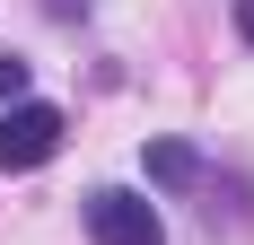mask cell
<instances>
[{
    "instance_id": "obj_6",
    "label": "cell",
    "mask_w": 254,
    "mask_h": 245,
    "mask_svg": "<svg viewBox=\"0 0 254 245\" xmlns=\"http://www.w3.org/2000/svg\"><path fill=\"white\" fill-rule=\"evenodd\" d=\"M70 9H88V0H53V18H70Z\"/></svg>"
},
{
    "instance_id": "obj_2",
    "label": "cell",
    "mask_w": 254,
    "mask_h": 245,
    "mask_svg": "<svg viewBox=\"0 0 254 245\" xmlns=\"http://www.w3.org/2000/svg\"><path fill=\"white\" fill-rule=\"evenodd\" d=\"M53 149H62V105L18 97L9 114H0V167H9V175H18V167H44Z\"/></svg>"
},
{
    "instance_id": "obj_1",
    "label": "cell",
    "mask_w": 254,
    "mask_h": 245,
    "mask_svg": "<svg viewBox=\"0 0 254 245\" xmlns=\"http://www.w3.org/2000/svg\"><path fill=\"white\" fill-rule=\"evenodd\" d=\"M88 237L97 245H167V228H158V201L105 184V193H88Z\"/></svg>"
},
{
    "instance_id": "obj_4",
    "label": "cell",
    "mask_w": 254,
    "mask_h": 245,
    "mask_svg": "<svg viewBox=\"0 0 254 245\" xmlns=\"http://www.w3.org/2000/svg\"><path fill=\"white\" fill-rule=\"evenodd\" d=\"M18 88H26V61H18V53H0V114L18 105Z\"/></svg>"
},
{
    "instance_id": "obj_5",
    "label": "cell",
    "mask_w": 254,
    "mask_h": 245,
    "mask_svg": "<svg viewBox=\"0 0 254 245\" xmlns=\"http://www.w3.org/2000/svg\"><path fill=\"white\" fill-rule=\"evenodd\" d=\"M237 35H246V44H254V0H237Z\"/></svg>"
},
{
    "instance_id": "obj_3",
    "label": "cell",
    "mask_w": 254,
    "mask_h": 245,
    "mask_svg": "<svg viewBox=\"0 0 254 245\" xmlns=\"http://www.w3.org/2000/svg\"><path fill=\"white\" fill-rule=\"evenodd\" d=\"M149 175H158V184H193V175H202V158H193L184 140H158V149H149Z\"/></svg>"
}]
</instances>
